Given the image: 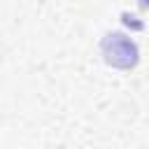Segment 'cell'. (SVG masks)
Masks as SVG:
<instances>
[{
  "label": "cell",
  "mask_w": 149,
  "mask_h": 149,
  "mask_svg": "<svg viewBox=\"0 0 149 149\" xmlns=\"http://www.w3.org/2000/svg\"><path fill=\"white\" fill-rule=\"evenodd\" d=\"M142 5H144V7H149V0H142Z\"/></svg>",
  "instance_id": "obj_2"
},
{
  "label": "cell",
  "mask_w": 149,
  "mask_h": 149,
  "mask_svg": "<svg viewBox=\"0 0 149 149\" xmlns=\"http://www.w3.org/2000/svg\"><path fill=\"white\" fill-rule=\"evenodd\" d=\"M102 56L109 65L128 70L137 63V44L123 33H109L102 40Z\"/></svg>",
  "instance_id": "obj_1"
}]
</instances>
